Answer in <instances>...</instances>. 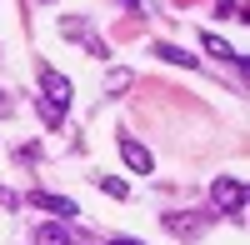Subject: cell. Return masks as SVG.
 Listing matches in <instances>:
<instances>
[{"instance_id": "5", "label": "cell", "mask_w": 250, "mask_h": 245, "mask_svg": "<svg viewBox=\"0 0 250 245\" xmlns=\"http://www.w3.org/2000/svg\"><path fill=\"white\" fill-rule=\"evenodd\" d=\"M205 220H210V215H190V210H170V215H165V230H170V235H180V240H190V235H200V225H205Z\"/></svg>"}, {"instance_id": "16", "label": "cell", "mask_w": 250, "mask_h": 245, "mask_svg": "<svg viewBox=\"0 0 250 245\" xmlns=\"http://www.w3.org/2000/svg\"><path fill=\"white\" fill-rule=\"evenodd\" d=\"M0 205H20V195H10V190H0Z\"/></svg>"}, {"instance_id": "7", "label": "cell", "mask_w": 250, "mask_h": 245, "mask_svg": "<svg viewBox=\"0 0 250 245\" xmlns=\"http://www.w3.org/2000/svg\"><path fill=\"white\" fill-rule=\"evenodd\" d=\"M35 245H75V235H70V225H55L50 220V225L35 230Z\"/></svg>"}, {"instance_id": "9", "label": "cell", "mask_w": 250, "mask_h": 245, "mask_svg": "<svg viewBox=\"0 0 250 245\" xmlns=\"http://www.w3.org/2000/svg\"><path fill=\"white\" fill-rule=\"evenodd\" d=\"M155 55L165 60V65H185V70H195V55H185L180 45H165V40H160V45H155Z\"/></svg>"}, {"instance_id": "15", "label": "cell", "mask_w": 250, "mask_h": 245, "mask_svg": "<svg viewBox=\"0 0 250 245\" xmlns=\"http://www.w3.org/2000/svg\"><path fill=\"white\" fill-rule=\"evenodd\" d=\"M10 110H15V105H10V95H5V90H0V115H10Z\"/></svg>"}, {"instance_id": "8", "label": "cell", "mask_w": 250, "mask_h": 245, "mask_svg": "<svg viewBox=\"0 0 250 245\" xmlns=\"http://www.w3.org/2000/svg\"><path fill=\"white\" fill-rule=\"evenodd\" d=\"M200 50H205V55H215V60H230V65H240V55H235L230 45H225V40H220V35H210V30H205V35H200Z\"/></svg>"}, {"instance_id": "2", "label": "cell", "mask_w": 250, "mask_h": 245, "mask_svg": "<svg viewBox=\"0 0 250 245\" xmlns=\"http://www.w3.org/2000/svg\"><path fill=\"white\" fill-rule=\"evenodd\" d=\"M40 100H50L55 110H70V100H75L70 75H60V70H50V65H40Z\"/></svg>"}, {"instance_id": "11", "label": "cell", "mask_w": 250, "mask_h": 245, "mask_svg": "<svg viewBox=\"0 0 250 245\" xmlns=\"http://www.w3.org/2000/svg\"><path fill=\"white\" fill-rule=\"evenodd\" d=\"M100 190H105L110 200H125L130 190H125V180H115V175H100Z\"/></svg>"}, {"instance_id": "10", "label": "cell", "mask_w": 250, "mask_h": 245, "mask_svg": "<svg viewBox=\"0 0 250 245\" xmlns=\"http://www.w3.org/2000/svg\"><path fill=\"white\" fill-rule=\"evenodd\" d=\"M30 105H35V110H40V120H45V125H50V130H55V125H60V120H65V110H55V105H50V100H40V95H35V100H30Z\"/></svg>"}, {"instance_id": "14", "label": "cell", "mask_w": 250, "mask_h": 245, "mask_svg": "<svg viewBox=\"0 0 250 245\" xmlns=\"http://www.w3.org/2000/svg\"><path fill=\"white\" fill-rule=\"evenodd\" d=\"M120 10H130V15H140V0H115Z\"/></svg>"}, {"instance_id": "3", "label": "cell", "mask_w": 250, "mask_h": 245, "mask_svg": "<svg viewBox=\"0 0 250 245\" xmlns=\"http://www.w3.org/2000/svg\"><path fill=\"white\" fill-rule=\"evenodd\" d=\"M25 205H35V210L55 215V225H70V220L80 215V205H75V200H65V195H50V190H30V195H25Z\"/></svg>"}, {"instance_id": "4", "label": "cell", "mask_w": 250, "mask_h": 245, "mask_svg": "<svg viewBox=\"0 0 250 245\" xmlns=\"http://www.w3.org/2000/svg\"><path fill=\"white\" fill-rule=\"evenodd\" d=\"M120 160H125V170H130V175H150V170H155V155L145 150L135 135H120Z\"/></svg>"}, {"instance_id": "12", "label": "cell", "mask_w": 250, "mask_h": 245, "mask_svg": "<svg viewBox=\"0 0 250 245\" xmlns=\"http://www.w3.org/2000/svg\"><path fill=\"white\" fill-rule=\"evenodd\" d=\"M215 10H220V15H240V0H220Z\"/></svg>"}, {"instance_id": "1", "label": "cell", "mask_w": 250, "mask_h": 245, "mask_svg": "<svg viewBox=\"0 0 250 245\" xmlns=\"http://www.w3.org/2000/svg\"><path fill=\"white\" fill-rule=\"evenodd\" d=\"M210 205L220 215H230V220H245V185H240V175H220L215 185H210Z\"/></svg>"}, {"instance_id": "6", "label": "cell", "mask_w": 250, "mask_h": 245, "mask_svg": "<svg viewBox=\"0 0 250 245\" xmlns=\"http://www.w3.org/2000/svg\"><path fill=\"white\" fill-rule=\"evenodd\" d=\"M130 85H135V70H125V65H110V70H105V95H110V100L125 95Z\"/></svg>"}, {"instance_id": "13", "label": "cell", "mask_w": 250, "mask_h": 245, "mask_svg": "<svg viewBox=\"0 0 250 245\" xmlns=\"http://www.w3.org/2000/svg\"><path fill=\"white\" fill-rule=\"evenodd\" d=\"M105 245H140V240H135V235H110Z\"/></svg>"}]
</instances>
